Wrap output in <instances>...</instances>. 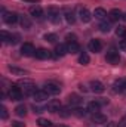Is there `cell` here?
<instances>
[{
  "mask_svg": "<svg viewBox=\"0 0 126 127\" xmlns=\"http://www.w3.org/2000/svg\"><path fill=\"white\" fill-rule=\"evenodd\" d=\"M119 127H126V118H125V120H122V121H120V124H119Z\"/></svg>",
  "mask_w": 126,
  "mask_h": 127,
  "instance_id": "40",
  "label": "cell"
},
{
  "mask_svg": "<svg viewBox=\"0 0 126 127\" xmlns=\"http://www.w3.org/2000/svg\"><path fill=\"white\" fill-rule=\"evenodd\" d=\"M58 127H67V126H58Z\"/></svg>",
  "mask_w": 126,
  "mask_h": 127,
  "instance_id": "44",
  "label": "cell"
},
{
  "mask_svg": "<svg viewBox=\"0 0 126 127\" xmlns=\"http://www.w3.org/2000/svg\"><path fill=\"white\" fill-rule=\"evenodd\" d=\"M34 100H37V102H43V100H46L48 97H49V93L43 89V90H36V93H34Z\"/></svg>",
  "mask_w": 126,
  "mask_h": 127,
  "instance_id": "17",
  "label": "cell"
},
{
  "mask_svg": "<svg viewBox=\"0 0 126 127\" xmlns=\"http://www.w3.org/2000/svg\"><path fill=\"white\" fill-rule=\"evenodd\" d=\"M82 102H83V99L79 95H76V93H73V95L68 96V103H70L71 106H77V105H80Z\"/></svg>",
  "mask_w": 126,
  "mask_h": 127,
  "instance_id": "18",
  "label": "cell"
},
{
  "mask_svg": "<svg viewBox=\"0 0 126 127\" xmlns=\"http://www.w3.org/2000/svg\"><path fill=\"white\" fill-rule=\"evenodd\" d=\"M18 86L22 89L24 95H34V93H36V84L33 83L31 80H28V78L21 80V81L18 83Z\"/></svg>",
  "mask_w": 126,
  "mask_h": 127,
  "instance_id": "1",
  "label": "cell"
},
{
  "mask_svg": "<svg viewBox=\"0 0 126 127\" xmlns=\"http://www.w3.org/2000/svg\"><path fill=\"white\" fill-rule=\"evenodd\" d=\"M3 21L6 24H15L16 21H19V16L15 12H4L3 13Z\"/></svg>",
  "mask_w": 126,
  "mask_h": 127,
  "instance_id": "7",
  "label": "cell"
},
{
  "mask_svg": "<svg viewBox=\"0 0 126 127\" xmlns=\"http://www.w3.org/2000/svg\"><path fill=\"white\" fill-rule=\"evenodd\" d=\"M105 61L108 64H111V65L119 64L120 62V53H119V50L114 49V47H111V49L107 52V55H105Z\"/></svg>",
  "mask_w": 126,
  "mask_h": 127,
  "instance_id": "2",
  "label": "cell"
},
{
  "mask_svg": "<svg viewBox=\"0 0 126 127\" xmlns=\"http://www.w3.org/2000/svg\"><path fill=\"white\" fill-rule=\"evenodd\" d=\"M34 56H36L37 59H48V58H51V52H49L48 49L40 47V49H37V50L34 52Z\"/></svg>",
  "mask_w": 126,
  "mask_h": 127,
  "instance_id": "15",
  "label": "cell"
},
{
  "mask_svg": "<svg viewBox=\"0 0 126 127\" xmlns=\"http://www.w3.org/2000/svg\"><path fill=\"white\" fill-rule=\"evenodd\" d=\"M89 61H91L89 55H88V53H85V52H82V53H80V56H79V64H82V65H88Z\"/></svg>",
  "mask_w": 126,
  "mask_h": 127,
  "instance_id": "26",
  "label": "cell"
},
{
  "mask_svg": "<svg viewBox=\"0 0 126 127\" xmlns=\"http://www.w3.org/2000/svg\"><path fill=\"white\" fill-rule=\"evenodd\" d=\"M94 16L96 19H105V16H107V12H105V9H102V7H96L94 10Z\"/></svg>",
  "mask_w": 126,
  "mask_h": 127,
  "instance_id": "23",
  "label": "cell"
},
{
  "mask_svg": "<svg viewBox=\"0 0 126 127\" xmlns=\"http://www.w3.org/2000/svg\"><path fill=\"white\" fill-rule=\"evenodd\" d=\"M9 71L13 74V75H27L28 72L22 68H16V66H9Z\"/></svg>",
  "mask_w": 126,
  "mask_h": 127,
  "instance_id": "25",
  "label": "cell"
},
{
  "mask_svg": "<svg viewBox=\"0 0 126 127\" xmlns=\"http://www.w3.org/2000/svg\"><path fill=\"white\" fill-rule=\"evenodd\" d=\"M0 117H1V120H6V118H7V109H6L4 106L0 108Z\"/></svg>",
  "mask_w": 126,
  "mask_h": 127,
  "instance_id": "35",
  "label": "cell"
},
{
  "mask_svg": "<svg viewBox=\"0 0 126 127\" xmlns=\"http://www.w3.org/2000/svg\"><path fill=\"white\" fill-rule=\"evenodd\" d=\"M33 109H34V112H43V108H40V106H33Z\"/></svg>",
  "mask_w": 126,
  "mask_h": 127,
  "instance_id": "39",
  "label": "cell"
},
{
  "mask_svg": "<svg viewBox=\"0 0 126 127\" xmlns=\"http://www.w3.org/2000/svg\"><path fill=\"white\" fill-rule=\"evenodd\" d=\"M79 16H80V21L85 22V24L91 22V19H92V15H91V12H89L86 7H82V9L79 10Z\"/></svg>",
  "mask_w": 126,
  "mask_h": 127,
  "instance_id": "11",
  "label": "cell"
},
{
  "mask_svg": "<svg viewBox=\"0 0 126 127\" xmlns=\"http://www.w3.org/2000/svg\"><path fill=\"white\" fill-rule=\"evenodd\" d=\"M45 90H46L49 95H58V93L61 92V87H60V84H55V83H48V84L45 86Z\"/></svg>",
  "mask_w": 126,
  "mask_h": 127,
  "instance_id": "13",
  "label": "cell"
},
{
  "mask_svg": "<svg viewBox=\"0 0 126 127\" xmlns=\"http://www.w3.org/2000/svg\"><path fill=\"white\" fill-rule=\"evenodd\" d=\"M37 124L40 127H51L52 126V123H51L49 120H46V118H39V120H37Z\"/></svg>",
  "mask_w": 126,
  "mask_h": 127,
  "instance_id": "30",
  "label": "cell"
},
{
  "mask_svg": "<svg viewBox=\"0 0 126 127\" xmlns=\"http://www.w3.org/2000/svg\"><path fill=\"white\" fill-rule=\"evenodd\" d=\"M73 114H74V115H77V117H85V115H86V109L76 108V109H73Z\"/></svg>",
  "mask_w": 126,
  "mask_h": 127,
  "instance_id": "32",
  "label": "cell"
},
{
  "mask_svg": "<svg viewBox=\"0 0 126 127\" xmlns=\"http://www.w3.org/2000/svg\"><path fill=\"white\" fill-rule=\"evenodd\" d=\"M54 52H55V56H64V55L68 53V49H67L65 44H58V46L55 47Z\"/></svg>",
  "mask_w": 126,
  "mask_h": 127,
  "instance_id": "20",
  "label": "cell"
},
{
  "mask_svg": "<svg viewBox=\"0 0 126 127\" xmlns=\"http://www.w3.org/2000/svg\"><path fill=\"white\" fill-rule=\"evenodd\" d=\"M123 19H125V21H126V13H125V15H123Z\"/></svg>",
  "mask_w": 126,
  "mask_h": 127,
  "instance_id": "43",
  "label": "cell"
},
{
  "mask_svg": "<svg viewBox=\"0 0 126 127\" xmlns=\"http://www.w3.org/2000/svg\"><path fill=\"white\" fill-rule=\"evenodd\" d=\"M108 103V100L107 99H96V100H92V102H89V105H88V111L89 112H98L99 111V108L102 106V105H107Z\"/></svg>",
  "mask_w": 126,
  "mask_h": 127,
  "instance_id": "3",
  "label": "cell"
},
{
  "mask_svg": "<svg viewBox=\"0 0 126 127\" xmlns=\"http://www.w3.org/2000/svg\"><path fill=\"white\" fill-rule=\"evenodd\" d=\"M89 86H91V90H92L94 93H102V92L105 90V86H104L101 81H98V80H92V81L89 83Z\"/></svg>",
  "mask_w": 126,
  "mask_h": 127,
  "instance_id": "8",
  "label": "cell"
},
{
  "mask_svg": "<svg viewBox=\"0 0 126 127\" xmlns=\"http://www.w3.org/2000/svg\"><path fill=\"white\" fill-rule=\"evenodd\" d=\"M19 24H21V27L25 28V30H28V28L31 27V21H30V18H28V16H24V15L19 16Z\"/></svg>",
  "mask_w": 126,
  "mask_h": 127,
  "instance_id": "24",
  "label": "cell"
},
{
  "mask_svg": "<svg viewBox=\"0 0 126 127\" xmlns=\"http://www.w3.org/2000/svg\"><path fill=\"white\" fill-rule=\"evenodd\" d=\"M48 16H49V19H51L54 24H58V22H60V10H58V9L49 7V9H48Z\"/></svg>",
  "mask_w": 126,
  "mask_h": 127,
  "instance_id": "10",
  "label": "cell"
},
{
  "mask_svg": "<svg viewBox=\"0 0 126 127\" xmlns=\"http://www.w3.org/2000/svg\"><path fill=\"white\" fill-rule=\"evenodd\" d=\"M113 90L116 93H123V92H126V77L119 78V80H116L113 83Z\"/></svg>",
  "mask_w": 126,
  "mask_h": 127,
  "instance_id": "5",
  "label": "cell"
},
{
  "mask_svg": "<svg viewBox=\"0 0 126 127\" xmlns=\"http://www.w3.org/2000/svg\"><path fill=\"white\" fill-rule=\"evenodd\" d=\"M15 114L19 115V117H24V115L27 114V108H25V105H18V106L15 108Z\"/></svg>",
  "mask_w": 126,
  "mask_h": 127,
  "instance_id": "27",
  "label": "cell"
},
{
  "mask_svg": "<svg viewBox=\"0 0 126 127\" xmlns=\"http://www.w3.org/2000/svg\"><path fill=\"white\" fill-rule=\"evenodd\" d=\"M67 49H68L70 53H79L80 52V44L77 41H70V43H67Z\"/></svg>",
  "mask_w": 126,
  "mask_h": 127,
  "instance_id": "19",
  "label": "cell"
},
{
  "mask_svg": "<svg viewBox=\"0 0 126 127\" xmlns=\"http://www.w3.org/2000/svg\"><path fill=\"white\" fill-rule=\"evenodd\" d=\"M71 112H73V111H70L68 108H61V109H60V114H61V117H68Z\"/></svg>",
  "mask_w": 126,
  "mask_h": 127,
  "instance_id": "34",
  "label": "cell"
},
{
  "mask_svg": "<svg viewBox=\"0 0 126 127\" xmlns=\"http://www.w3.org/2000/svg\"><path fill=\"white\" fill-rule=\"evenodd\" d=\"M120 49L126 52V35L123 37V38H122V40H120Z\"/></svg>",
  "mask_w": 126,
  "mask_h": 127,
  "instance_id": "36",
  "label": "cell"
},
{
  "mask_svg": "<svg viewBox=\"0 0 126 127\" xmlns=\"http://www.w3.org/2000/svg\"><path fill=\"white\" fill-rule=\"evenodd\" d=\"M12 126H13V127H25V124H24V123H21V121H13V123H12Z\"/></svg>",
  "mask_w": 126,
  "mask_h": 127,
  "instance_id": "38",
  "label": "cell"
},
{
  "mask_svg": "<svg viewBox=\"0 0 126 127\" xmlns=\"http://www.w3.org/2000/svg\"><path fill=\"white\" fill-rule=\"evenodd\" d=\"M92 123H95V124H105L107 123V117L104 115V114H101V112H95V114H92Z\"/></svg>",
  "mask_w": 126,
  "mask_h": 127,
  "instance_id": "16",
  "label": "cell"
},
{
  "mask_svg": "<svg viewBox=\"0 0 126 127\" xmlns=\"http://www.w3.org/2000/svg\"><path fill=\"white\" fill-rule=\"evenodd\" d=\"M30 13H31V16L42 18V16H43V9H42L40 6H31V7H30Z\"/></svg>",
  "mask_w": 126,
  "mask_h": 127,
  "instance_id": "22",
  "label": "cell"
},
{
  "mask_svg": "<svg viewBox=\"0 0 126 127\" xmlns=\"http://www.w3.org/2000/svg\"><path fill=\"white\" fill-rule=\"evenodd\" d=\"M25 1H31V3H36L37 0H25Z\"/></svg>",
  "mask_w": 126,
  "mask_h": 127,
  "instance_id": "42",
  "label": "cell"
},
{
  "mask_svg": "<svg viewBox=\"0 0 126 127\" xmlns=\"http://www.w3.org/2000/svg\"><path fill=\"white\" fill-rule=\"evenodd\" d=\"M88 47H89V50H91V52L98 53V52H101V49H102V43H101V40L94 38V40H91V41H89Z\"/></svg>",
  "mask_w": 126,
  "mask_h": 127,
  "instance_id": "9",
  "label": "cell"
},
{
  "mask_svg": "<svg viewBox=\"0 0 126 127\" xmlns=\"http://www.w3.org/2000/svg\"><path fill=\"white\" fill-rule=\"evenodd\" d=\"M108 18H110V21H119V19L123 18V16H122V12H120L119 9H113V10H110Z\"/></svg>",
  "mask_w": 126,
  "mask_h": 127,
  "instance_id": "21",
  "label": "cell"
},
{
  "mask_svg": "<svg viewBox=\"0 0 126 127\" xmlns=\"http://www.w3.org/2000/svg\"><path fill=\"white\" fill-rule=\"evenodd\" d=\"M67 41L70 43V41H76V35L74 34H68L67 35Z\"/></svg>",
  "mask_w": 126,
  "mask_h": 127,
  "instance_id": "37",
  "label": "cell"
},
{
  "mask_svg": "<svg viewBox=\"0 0 126 127\" xmlns=\"http://www.w3.org/2000/svg\"><path fill=\"white\" fill-rule=\"evenodd\" d=\"M9 97L12 100H21L22 99V89L19 86H10V89H9Z\"/></svg>",
  "mask_w": 126,
  "mask_h": 127,
  "instance_id": "4",
  "label": "cell"
},
{
  "mask_svg": "<svg viewBox=\"0 0 126 127\" xmlns=\"http://www.w3.org/2000/svg\"><path fill=\"white\" fill-rule=\"evenodd\" d=\"M63 106H61V102L60 100H57V99H54V100H51V102H48V106H46V109L48 111H51V112H60V109H61Z\"/></svg>",
  "mask_w": 126,
  "mask_h": 127,
  "instance_id": "14",
  "label": "cell"
},
{
  "mask_svg": "<svg viewBox=\"0 0 126 127\" xmlns=\"http://www.w3.org/2000/svg\"><path fill=\"white\" fill-rule=\"evenodd\" d=\"M79 89H80V90H83V92H86V90H88V89H86V86H83V84H79Z\"/></svg>",
  "mask_w": 126,
  "mask_h": 127,
  "instance_id": "41",
  "label": "cell"
},
{
  "mask_svg": "<svg viewBox=\"0 0 126 127\" xmlns=\"http://www.w3.org/2000/svg\"><path fill=\"white\" fill-rule=\"evenodd\" d=\"M45 40H46V41H49V43H55V41L58 40V37H57L55 34L49 32V34H45Z\"/></svg>",
  "mask_w": 126,
  "mask_h": 127,
  "instance_id": "31",
  "label": "cell"
},
{
  "mask_svg": "<svg viewBox=\"0 0 126 127\" xmlns=\"http://www.w3.org/2000/svg\"><path fill=\"white\" fill-rule=\"evenodd\" d=\"M99 30H101L102 32H108L110 30H111V24L104 21V22H101V24H99Z\"/></svg>",
  "mask_w": 126,
  "mask_h": 127,
  "instance_id": "29",
  "label": "cell"
},
{
  "mask_svg": "<svg viewBox=\"0 0 126 127\" xmlns=\"http://www.w3.org/2000/svg\"><path fill=\"white\" fill-rule=\"evenodd\" d=\"M65 21H67L68 24H74V22H76V15H74L73 12L67 10V12H65Z\"/></svg>",
  "mask_w": 126,
  "mask_h": 127,
  "instance_id": "28",
  "label": "cell"
},
{
  "mask_svg": "<svg viewBox=\"0 0 126 127\" xmlns=\"http://www.w3.org/2000/svg\"><path fill=\"white\" fill-rule=\"evenodd\" d=\"M34 52H36V49L31 43H24L21 46V53L24 56H31V55H34Z\"/></svg>",
  "mask_w": 126,
  "mask_h": 127,
  "instance_id": "12",
  "label": "cell"
},
{
  "mask_svg": "<svg viewBox=\"0 0 126 127\" xmlns=\"http://www.w3.org/2000/svg\"><path fill=\"white\" fill-rule=\"evenodd\" d=\"M116 34H117L119 37H122V38H123V37L126 35V28H125V27H117V28H116Z\"/></svg>",
  "mask_w": 126,
  "mask_h": 127,
  "instance_id": "33",
  "label": "cell"
},
{
  "mask_svg": "<svg viewBox=\"0 0 126 127\" xmlns=\"http://www.w3.org/2000/svg\"><path fill=\"white\" fill-rule=\"evenodd\" d=\"M1 40L6 41V43H12V44H15V43H18L19 35H16V34H9L7 31H1Z\"/></svg>",
  "mask_w": 126,
  "mask_h": 127,
  "instance_id": "6",
  "label": "cell"
}]
</instances>
